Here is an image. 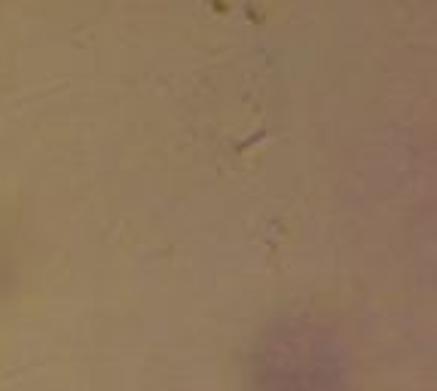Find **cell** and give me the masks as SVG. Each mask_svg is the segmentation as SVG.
I'll return each instance as SVG.
<instances>
[]
</instances>
